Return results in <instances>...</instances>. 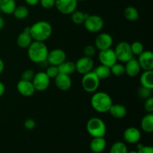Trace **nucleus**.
I'll return each mask as SVG.
<instances>
[{
	"label": "nucleus",
	"instance_id": "nucleus-32",
	"mask_svg": "<svg viewBox=\"0 0 153 153\" xmlns=\"http://www.w3.org/2000/svg\"><path fill=\"white\" fill-rule=\"evenodd\" d=\"M131 45V49L133 55H137L138 56L140 54L144 51V46H143V43L140 41H134Z\"/></svg>",
	"mask_w": 153,
	"mask_h": 153
},
{
	"label": "nucleus",
	"instance_id": "nucleus-23",
	"mask_svg": "<svg viewBox=\"0 0 153 153\" xmlns=\"http://www.w3.org/2000/svg\"><path fill=\"white\" fill-rule=\"evenodd\" d=\"M16 7V0H0V10L4 14H13Z\"/></svg>",
	"mask_w": 153,
	"mask_h": 153
},
{
	"label": "nucleus",
	"instance_id": "nucleus-46",
	"mask_svg": "<svg viewBox=\"0 0 153 153\" xmlns=\"http://www.w3.org/2000/svg\"><path fill=\"white\" fill-rule=\"evenodd\" d=\"M78 1H85V0H77Z\"/></svg>",
	"mask_w": 153,
	"mask_h": 153
},
{
	"label": "nucleus",
	"instance_id": "nucleus-19",
	"mask_svg": "<svg viewBox=\"0 0 153 153\" xmlns=\"http://www.w3.org/2000/svg\"><path fill=\"white\" fill-rule=\"evenodd\" d=\"M124 66H125L126 74L130 78L136 77L140 74L141 71V68H140L138 61L134 57L129 61L126 62V65Z\"/></svg>",
	"mask_w": 153,
	"mask_h": 153
},
{
	"label": "nucleus",
	"instance_id": "nucleus-44",
	"mask_svg": "<svg viewBox=\"0 0 153 153\" xmlns=\"http://www.w3.org/2000/svg\"><path fill=\"white\" fill-rule=\"evenodd\" d=\"M4 26V20L1 16H0V30L2 29Z\"/></svg>",
	"mask_w": 153,
	"mask_h": 153
},
{
	"label": "nucleus",
	"instance_id": "nucleus-41",
	"mask_svg": "<svg viewBox=\"0 0 153 153\" xmlns=\"http://www.w3.org/2000/svg\"><path fill=\"white\" fill-rule=\"evenodd\" d=\"M25 3L29 6H36L39 4L40 0H25Z\"/></svg>",
	"mask_w": 153,
	"mask_h": 153
},
{
	"label": "nucleus",
	"instance_id": "nucleus-30",
	"mask_svg": "<svg viewBox=\"0 0 153 153\" xmlns=\"http://www.w3.org/2000/svg\"><path fill=\"white\" fill-rule=\"evenodd\" d=\"M128 149L123 142L117 141L111 146L109 153H127Z\"/></svg>",
	"mask_w": 153,
	"mask_h": 153
},
{
	"label": "nucleus",
	"instance_id": "nucleus-2",
	"mask_svg": "<svg viewBox=\"0 0 153 153\" xmlns=\"http://www.w3.org/2000/svg\"><path fill=\"white\" fill-rule=\"evenodd\" d=\"M27 55L30 61L35 64H42L46 61L49 49L45 44V42L33 40L29 46L27 48Z\"/></svg>",
	"mask_w": 153,
	"mask_h": 153
},
{
	"label": "nucleus",
	"instance_id": "nucleus-34",
	"mask_svg": "<svg viewBox=\"0 0 153 153\" xmlns=\"http://www.w3.org/2000/svg\"><path fill=\"white\" fill-rule=\"evenodd\" d=\"M45 73L47 74V76H49L50 79H55V78L58 76V73H59V70H58V68L57 66L49 65V67H47L46 71H45Z\"/></svg>",
	"mask_w": 153,
	"mask_h": 153
},
{
	"label": "nucleus",
	"instance_id": "nucleus-15",
	"mask_svg": "<svg viewBox=\"0 0 153 153\" xmlns=\"http://www.w3.org/2000/svg\"><path fill=\"white\" fill-rule=\"evenodd\" d=\"M16 90L20 95L25 97H32L36 91L31 81H25L20 79L16 84Z\"/></svg>",
	"mask_w": 153,
	"mask_h": 153
},
{
	"label": "nucleus",
	"instance_id": "nucleus-21",
	"mask_svg": "<svg viewBox=\"0 0 153 153\" xmlns=\"http://www.w3.org/2000/svg\"><path fill=\"white\" fill-rule=\"evenodd\" d=\"M108 112L115 119H123L127 114V109L122 104H112Z\"/></svg>",
	"mask_w": 153,
	"mask_h": 153
},
{
	"label": "nucleus",
	"instance_id": "nucleus-14",
	"mask_svg": "<svg viewBox=\"0 0 153 153\" xmlns=\"http://www.w3.org/2000/svg\"><path fill=\"white\" fill-rule=\"evenodd\" d=\"M140 67L143 71L153 70V53L150 50H144L137 58Z\"/></svg>",
	"mask_w": 153,
	"mask_h": 153
},
{
	"label": "nucleus",
	"instance_id": "nucleus-16",
	"mask_svg": "<svg viewBox=\"0 0 153 153\" xmlns=\"http://www.w3.org/2000/svg\"><path fill=\"white\" fill-rule=\"evenodd\" d=\"M54 80H55V85L56 88L61 91H69L73 85L70 76L64 74V73H58Z\"/></svg>",
	"mask_w": 153,
	"mask_h": 153
},
{
	"label": "nucleus",
	"instance_id": "nucleus-36",
	"mask_svg": "<svg viewBox=\"0 0 153 153\" xmlns=\"http://www.w3.org/2000/svg\"><path fill=\"white\" fill-rule=\"evenodd\" d=\"M35 73L31 69H27L25 70L21 74V79L25 81H32Z\"/></svg>",
	"mask_w": 153,
	"mask_h": 153
},
{
	"label": "nucleus",
	"instance_id": "nucleus-10",
	"mask_svg": "<svg viewBox=\"0 0 153 153\" xmlns=\"http://www.w3.org/2000/svg\"><path fill=\"white\" fill-rule=\"evenodd\" d=\"M76 71L81 75H85L86 73L93 71L94 67V61L92 58H89L84 55L77 60L76 63Z\"/></svg>",
	"mask_w": 153,
	"mask_h": 153
},
{
	"label": "nucleus",
	"instance_id": "nucleus-42",
	"mask_svg": "<svg viewBox=\"0 0 153 153\" xmlns=\"http://www.w3.org/2000/svg\"><path fill=\"white\" fill-rule=\"evenodd\" d=\"M4 92H5V86L3 82H0V97L4 95Z\"/></svg>",
	"mask_w": 153,
	"mask_h": 153
},
{
	"label": "nucleus",
	"instance_id": "nucleus-35",
	"mask_svg": "<svg viewBox=\"0 0 153 153\" xmlns=\"http://www.w3.org/2000/svg\"><path fill=\"white\" fill-rule=\"evenodd\" d=\"M96 52H97V49L94 45L88 44L84 48V55L85 56L89 57V58H93L95 55Z\"/></svg>",
	"mask_w": 153,
	"mask_h": 153
},
{
	"label": "nucleus",
	"instance_id": "nucleus-7",
	"mask_svg": "<svg viewBox=\"0 0 153 153\" xmlns=\"http://www.w3.org/2000/svg\"><path fill=\"white\" fill-rule=\"evenodd\" d=\"M104 24V20L102 16L97 14H89L83 25L85 29L89 32L98 33L102 30Z\"/></svg>",
	"mask_w": 153,
	"mask_h": 153
},
{
	"label": "nucleus",
	"instance_id": "nucleus-27",
	"mask_svg": "<svg viewBox=\"0 0 153 153\" xmlns=\"http://www.w3.org/2000/svg\"><path fill=\"white\" fill-rule=\"evenodd\" d=\"M93 71L95 73V74L98 76V78L100 80L101 79H108L111 76V75L110 67H106V66L102 65V64L96 67Z\"/></svg>",
	"mask_w": 153,
	"mask_h": 153
},
{
	"label": "nucleus",
	"instance_id": "nucleus-22",
	"mask_svg": "<svg viewBox=\"0 0 153 153\" xmlns=\"http://www.w3.org/2000/svg\"><path fill=\"white\" fill-rule=\"evenodd\" d=\"M140 86L144 88L153 89V71L152 70H145L140 76Z\"/></svg>",
	"mask_w": 153,
	"mask_h": 153
},
{
	"label": "nucleus",
	"instance_id": "nucleus-11",
	"mask_svg": "<svg viewBox=\"0 0 153 153\" xmlns=\"http://www.w3.org/2000/svg\"><path fill=\"white\" fill-rule=\"evenodd\" d=\"M113 41V37L110 34L106 32L100 33L95 39L94 46L100 51L105 50L111 48Z\"/></svg>",
	"mask_w": 153,
	"mask_h": 153
},
{
	"label": "nucleus",
	"instance_id": "nucleus-1",
	"mask_svg": "<svg viewBox=\"0 0 153 153\" xmlns=\"http://www.w3.org/2000/svg\"><path fill=\"white\" fill-rule=\"evenodd\" d=\"M30 34L34 41L45 42L52 36V26L46 20H40L30 26Z\"/></svg>",
	"mask_w": 153,
	"mask_h": 153
},
{
	"label": "nucleus",
	"instance_id": "nucleus-45",
	"mask_svg": "<svg viewBox=\"0 0 153 153\" xmlns=\"http://www.w3.org/2000/svg\"><path fill=\"white\" fill-rule=\"evenodd\" d=\"M127 153H137V151H134V150H131V151H128Z\"/></svg>",
	"mask_w": 153,
	"mask_h": 153
},
{
	"label": "nucleus",
	"instance_id": "nucleus-39",
	"mask_svg": "<svg viewBox=\"0 0 153 153\" xmlns=\"http://www.w3.org/2000/svg\"><path fill=\"white\" fill-rule=\"evenodd\" d=\"M137 153H153V148L151 146H143L138 144L137 146Z\"/></svg>",
	"mask_w": 153,
	"mask_h": 153
},
{
	"label": "nucleus",
	"instance_id": "nucleus-24",
	"mask_svg": "<svg viewBox=\"0 0 153 153\" xmlns=\"http://www.w3.org/2000/svg\"><path fill=\"white\" fill-rule=\"evenodd\" d=\"M141 129L146 133H152L153 131V114L147 113L140 122Z\"/></svg>",
	"mask_w": 153,
	"mask_h": 153
},
{
	"label": "nucleus",
	"instance_id": "nucleus-33",
	"mask_svg": "<svg viewBox=\"0 0 153 153\" xmlns=\"http://www.w3.org/2000/svg\"><path fill=\"white\" fill-rule=\"evenodd\" d=\"M152 90L149 89V88H144V87L140 86L137 90V96L140 99L142 100H146L149 97H152Z\"/></svg>",
	"mask_w": 153,
	"mask_h": 153
},
{
	"label": "nucleus",
	"instance_id": "nucleus-29",
	"mask_svg": "<svg viewBox=\"0 0 153 153\" xmlns=\"http://www.w3.org/2000/svg\"><path fill=\"white\" fill-rule=\"evenodd\" d=\"M13 15L17 19H25L29 15V10L25 5L16 6L13 11Z\"/></svg>",
	"mask_w": 153,
	"mask_h": 153
},
{
	"label": "nucleus",
	"instance_id": "nucleus-9",
	"mask_svg": "<svg viewBox=\"0 0 153 153\" xmlns=\"http://www.w3.org/2000/svg\"><path fill=\"white\" fill-rule=\"evenodd\" d=\"M57 10L64 15H70L77 9V0H55Z\"/></svg>",
	"mask_w": 153,
	"mask_h": 153
},
{
	"label": "nucleus",
	"instance_id": "nucleus-37",
	"mask_svg": "<svg viewBox=\"0 0 153 153\" xmlns=\"http://www.w3.org/2000/svg\"><path fill=\"white\" fill-rule=\"evenodd\" d=\"M39 3L43 8L49 10L55 7V0H40Z\"/></svg>",
	"mask_w": 153,
	"mask_h": 153
},
{
	"label": "nucleus",
	"instance_id": "nucleus-40",
	"mask_svg": "<svg viewBox=\"0 0 153 153\" xmlns=\"http://www.w3.org/2000/svg\"><path fill=\"white\" fill-rule=\"evenodd\" d=\"M24 127H25L27 130H33L36 127L35 120L31 119V118L26 119L25 120V122H24Z\"/></svg>",
	"mask_w": 153,
	"mask_h": 153
},
{
	"label": "nucleus",
	"instance_id": "nucleus-47",
	"mask_svg": "<svg viewBox=\"0 0 153 153\" xmlns=\"http://www.w3.org/2000/svg\"><path fill=\"white\" fill-rule=\"evenodd\" d=\"M0 12H1V10H0Z\"/></svg>",
	"mask_w": 153,
	"mask_h": 153
},
{
	"label": "nucleus",
	"instance_id": "nucleus-3",
	"mask_svg": "<svg viewBox=\"0 0 153 153\" xmlns=\"http://www.w3.org/2000/svg\"><path fill=\"white\" fill-rule=\"evenodd\" d=\"M113 104L112 99L108 94L103 91L94 92L91 98V105L94 111L100 114L108 112Z\"/></svg>",
	"mask_w": 153,
	"mask_h": 153
},
{
	"label": "nucleus",
	"instance_id": "nucleus-8",
	"mask_svg": "<svg viewBox=\"0 0 153 153\" xmlns=\"http://www.w3.org/2000/svg\"><path fill=\"white\" fill-rule=\"evenodd\" d=\"M51 79L45 72H38L34 74L32 79V84L36 91L43 92L46 91L50 85Z\"/></svg>",
	"mask_w": 153,
	"mask_h": 153
},
{
	"label": "nucleus",
	"instance_id": "nucleus-6",
	"mask_svg": "<svg viewBox=\"0 0 153 153\" xmlns=\"http://www.w3.org/2000/svg\"><path fill=\"white\" fill-rule=\"evenodd\" d=\"M117 61L126 63L134 57L131 49V45L126 41H121L114 49Z\"/></svg>",
	"mask_w": 153,
	"mask_h": 153
},
{
	"label": "nucleus",
	"instance_id": "nucleus-17",
	"mask_svg": "<svg viewBox=\"0 0 153 153\" xmlns=\"http://www.w3.org/2000/svg\"><path fill=\"white\" fill-rule=\"evenodd\" d=\"M123 138L126 143L134 144L140 141L141 138V132L135 127H128L123 131Z\"/></svg>",
	"mask_w": 153,
	"mask_h": 153
},
{
	"label": "nucleus",
	"instance_id": "nucleus-38",
	"mask_svg": "<svg viewBox=\"0 0 153 153\" xmlns=\"http://www.w3.org/2000/svg\"><path fill=\"white\" fill-rule=\"evenodd\" d=\"M144 110L146 113H152L153 112V97H150L145 100Z\"/></svg>",
	"mask_w": 153,
	"mask_h": 153
},
{
	"label": "nucleus",
	"instance_id": "nucleus-25",
	"mask_svg": "<svg viewBox=\"0 0 153 153\" xmlns=\"http://www.w3.org/2000/svg\"><path fill=\"white\" fill-rule=\"evenodd\" d=\"M60 73H64L66 75L73 74L76 72V64L73 61H65L58 66Z\"/></svg>",
	"mask_w": 153,
	"mask_h": 153
},
{
	"label": "nucleus",
	"instance_id": "nucleus-28",
	"mask_svg": "<svg viewBox=\"0 0 153 153\" xmlns=\"http://www.w3.org/2000/svg\"><path fill=\"white\" fill-rule=\"evenodd\" d=\"M124 16L126 19L131 22H134L138 19L139 12L135 7L133 6H128L125 8L123 11Z\"/></svg>",
	"mask_w": 153,
	"mask_h": 153
},
{
	"label": "nucleus",
	"instance_id": "nucleus-43",
	"mask_svg": "<svg viewBox=\"0 0 153 153\" xmlns=\"http://www.w3.org/2000/svg\"><path fill=\"white\" fill-rule=\"evenodd\" d=\"M4 63L1 58H0V75L4 72Z\"/></svg>",
	"mask_w": 153,
	"mask_h": 153
},
{
	"label": "nucleus",
	"instance_id": "nucleus-20",
	"mask_svg": "<svg viewBox=\"0 0 153 153\" xmlns=\"http://www.w3.org/2000/svg\"><path fill=\"white\" fill-rule=\"evenodd\" d=\"M106 144L107 143L104 137H93L90 143V149L94 153H101L105 149Z\"/></svg>",
	"mask_w": 153,
	"mask_h": 153
},
{
	"label": "nucleus",
	"instance_id": "nucleus-18",
	"mask_svg": "<svg viewBox=\"0 0 153 153\" xmlns=\"http://www.w3.org/2000/svg\"><path fill=\"white\" fill-rule=\"evenodd\" d=\"M33 42L30 34V26L25 27L23 31L19 33L16 38V44L21 49H27Z\"/></svg>",
	"mask_w": 153,
	"mask_h": 153
},
{
	"label": "nucleus",
	"instance_id": "nucleus-31",
	"mask_svg": "<svg viewBox=\"0 0 153 153\" xmlns=\"http://www.w3.org/2000/svg\"><path fill=\"white\" fill-rule=\"evenodd\" d=\"M111 73L116 77H121L126 74L125 66L121 63L117 62L111 67Z\"/></svg>",
	"mask_w": 153,
	"mask_h": 153
},
{
	"label": "nucleus",
	"instance_id": "nucleus-12",
	"mask_svg": "<svg viewBox=\"0 0 153 153\" xmlns=\"http://www.w3.org/2000/svg\"><path fill=\"white\" fill-rule=\"evenodd\" d=\"M67 60V54L65 51L61 49H54L49 51L46 61L49 65L57 66L62 64Z\"/></svg>",
	"mask_w": 153,
	"mask_h": 153
},
{
	"label": "nucleus",
	"instance_id": "nucleus-5",
	"mask_svg": "<svg viewBox=\"0 0 153 153\" xmlns=\"http://www.w3.org/2000/svg\"><path fill=\"white\" fill-rule=\"evenodd\" d=\"M100 85V79L94 71L83 75L82 78V86L87 93L94 94L98 90Z\"/></svg>",
	"mask_w": 153,
	"mask_h": 153
},
{
	"label": "nucleus",
	"instance_id": "nucleus-13",
	"mask_svg": "<svg viewBox=\"0 0 153 153\" xmlns=\"http://www.w3.org/2000/svg\"><path fill=\"white\" fill-rule=\"evenodd\" d=\"M98 58L100 64L106 66V67H110V68L114 64L117 62L114 50L112 49L111 48L100 51Z\"/></svg>",
	"mask_w": 153,
	"mask_h": 153
},
{
	"label": "nucleus",
	"instance_id": "nucleus-26",
	"mask_svg": "<svg viewBox=\"0 0 153 153\" xmlns=\"http://www.w3.org/2000/svg\"><path fill=\"white\" fill-rule=\"evenodd\" d=\"M70 15H71V20L73 23L76 25H83L89 14L82 11V10H78L76 9Z\"/></svg>",
	"mask_w": 153,
	"mask_h": 153
},
{
	"label": "nucleus",
	"instance_id": "nucleus-4",
	"mask_svg": "<svg viewBox=\"0 0 153 153\" xmlns=\"http://www.w3.org/2000/svg\"><path fill=\"white\" fill-rule=\"evenodd\" d=\"M86 130L93 137H104L106 134V125L104 121L99 117H91L87 122Z\"/></svg>",
	"mask_w": 153,
	"mask_h": 153
}]
</instances>
